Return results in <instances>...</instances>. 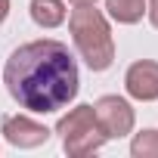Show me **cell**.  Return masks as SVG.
Returning <instances> with one entry per match:
<instances>
[{
  "instance_id": "7a4b0ae2",
  "label": "cell",
  "mask_w": 158,
  "mask_h": 158,
  "mask_svg": "<svg viewBox=\"0 0 158 158\" xmlns=\"http://www.w3.org/2000/svg\"><path fill=\"white\" fill-rule=\"evenodd\" d=\"M68 31L81 59L90 65V71H106L115 62V37H112L109 19L102 16V10H93V3L71 10Z\"/></svg>"
},
{
  "instance_id": "30bf717a",
  "label": "cell",
  "mask_w": 158,
  "mask_h": 158,
  "mask_svg": "<svg viewBox=\"0 0 158 158\" xmlns=\"http://www.w3.org/2000/svg\"><path fill=\"white\" fill-rule=\"evenodd\" d=\"M146 16H149V22L158 28V0H146Z\"/></svg>"
},
{
  "instance_id": "ba28073f",
  "label": "cell",
  "mask_w": 158,
  "mask_h": 158,
  "mask_svg": "<svg viewBox=\"0 0 158 158\" xmlns=\"http://www.w3.org/2000/svg\"><path fill=\"white\" fill-rule=\"evenodd\" d=\"M106 10L118 25H136L146 16V0H106Z\"/></svg>"
},
{
  "instance_id": "6da1fadb",
  "label": "cell",
  "mask_w": 158,
  "mask_h": 158,
  "mask_svg": "<svg viewBox=\"0 0 158 158\" xmlns=\"http://www.w3.org/2000/svg\"><path fill=\"white\" fill-rule=\"evenodd\" d=\"M3 84L22 109L53 115L77 96L81 77L68 47L53 37H44L28 40L10 53L3 65Z\"/></svg>"
},
{
  "instance_id": "3957f363",
  "label": "cell",
  "mask_w": 158,
  "mask_h": 158,
  "mask_svg": "<svg viewBox=\"0 0 158 158\" xmlns=\"http://www.w3.org/2000/svg\"><path fill=\"white\" fill-rule=\"evenodd\" d=\"M56 133L62 136V149H65L71 158L93 155V152H99L102 143H106V133H102L99 124H96L93 106H74L68 115L59 118Z\"/></svg>"
},
{
  "instance_id": "8992f818",
  "label": "cell",
  "mask_w": 158,
  "mask_h": 158,
  "mask_svg": "<svg viewBox=\"0 0 158 158\" xmlns=\"http://www.w3.org/2000/svg\"><path fill=\"white\" fill-rule=\"evenodd\" d=\"M124 87H127V96H133L139 102L158 99V62L155 59L133 62L124 74Z\"/></svg>"
},
{
  "instance_id": "8fae6325",
  "label": "cell",
  "mask_w": 158,
  "mask_h": 158,
  "mask_svg": "<svg viewBox=\"0 0 158 158\" xmlns=\"http://www.w3.org/2000/svg\"><path fill=\"white\" fill-rule=\"evenodd\" d=\"M6 16H10V0H0V25L6 22Z\"/></svg>"
},
{
  "instance_id": "5b68a950",
  "label": "cell",
  "mask_w": 158,
  "mask_h": 158,
  "mask_svg": "<svg viewBox=\"0 0 158 158\" xmlns=\"http://www.w3.org/2000/svg\"><path fill=\"white\" fill-rule=\"evenodd\" d=\"M0 133L16 149H37L50 139V130L44 124H37L34 118H28V115H6L3 124H0Z\"/></svg>"
},
{
  "instance_id": "277c9868",
  "label": "cell",
  "mask_w": 158,
  "mask_h": 158,
  "mask_svg": "<svg viewBox=\"0 0 158 158\" xmlns=\"http://www.w3.org/2000/svg\"><path fill=\"white\" fill-rule=\"evenodd\" d=\"M93 112H96V124L106 133V139H121V136H127L133 130L136 115H133V106L124 96H112V93L99 96L93 102Z\"/></svg>"
},
{
  "instance_id": "9c48e42d",
  "label": "cell",
  "mask_w": 158,
  "mask_h": 158,
  "mask_svg": "<svg viewBox=\"0 0 158 158\" xmlns=\"http://www.w3.org/2000/svg\"><path fill=\"white\" fill-rule=\"evenodd\" d=\"M130 155L133 158H158V130L149 127V130L136 133L130 143Z\"/></svg>"
},
{
  "instance_id": "52a82bcc",
  "label": "cell",
  "mask_w": 158,
  "mask_h": 158,
  "mask_svg": "<svg viewBox=\"0 0 158 158\" xmlns=\"http://www.w3.org/2000/svg\"><path fill=\"white\" fill-rule=\"evenodd\" d=\"M31 19H34V25H40V28H59L62 22H65V3L62 0H31Z\"/></svg>"
},
{
  "instance_id": "7c38bea8",
  "label": "cell",
  "mask_w": 158,
  "mask_h": 158,
  "mask_svg": "<svg viewBox=\"0 0 158 158\" xmlns=\"http://www.w3.org/2000/svg\"><path fill=\"white\" fill-rule=\"evenodd\" d=\"M68 3H74V6H90V3H96V0H68Z\"/></svg>"
}]
</instances>
